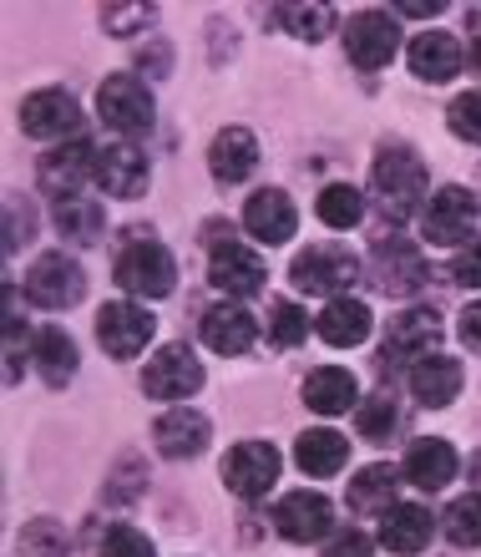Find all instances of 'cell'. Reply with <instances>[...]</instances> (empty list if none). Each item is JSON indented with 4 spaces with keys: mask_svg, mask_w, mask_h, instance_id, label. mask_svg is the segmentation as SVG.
Wrapping results in <instances>:
<instances>
[{
    "mask_svg": "<svg viewBox=\"0 0 481 557\" xmlns=\"http://www.w3.org/2000/svg\"><path fill=\"white\" fill-rule=\"evenodd\" d=\"M471 492H481V451L471 456Z\"/></svg>",
    "mask_w": 481,
    "mask_h": 557,
    "instance_id": "obj_48",
    "label": "cell"
},
{
    "mask_svg": "<svg viewBox=\"0 0 481 557\" xmlns=\"http://www.w3.org/2000/svg\"><path fill=\"white\" fill-rule=\"evenodd\" d=\"M97 112H102V122L112 127L118 137H143L152 133V122H158V112H152V91L137 82V76L118 72L107 76L102 87H97Z\"/></svg>",
    "mask_w": 481,
    "mask_h": 557,
    "instance_id": "obj_2",
    "label": "cell"
},
{
    "mask_svg": "<svg viewBox=\"0 0 481 557\" xmlns=\"http://www.w3.org/2000/svg\"><path fill=\"white\" fill-rule=\"evenodd\" d=\"M370 537H365L360 528H345V532H335L330 543H324V557H370Z\"/></svg>",
    "mask_w": 481,
    "mask_h": 557,
    "instance_id": "obj_44",
    "label": "cell"
},
{
    "mask_svg": "<svg viewBox=\"0 0 481 557\" xmlns=\"http://www.w3.org/2000/svg\"><path fill=\"white\" fill-rule=\"evenodd\" d=\"M461 366H456L452 355H425V360H416L410 366V396L421 400V406H431V411H441V406H452L456 396H461Z\"/></svg>",
    "mask_w": 481,
    "mask_h": 557,
    "instance_id": "obj_22",
    "label": "cell"
},
{
    "mask_svg": "<svg viewBox=\"0 0 481 557\" xmlns=\"http://www.w3.org/2000/svg\"><path fill=\"white\" fill-rule=\"evenodd\" d=\"M446 122H452V133L461 143L481 147V91H461L452 102V112H446Z\"/></svg>",
    "mask_w": 481,
    "mask_h": 557,
    "instance_id": "obj_39",
    "label": "cell"
},
{
    "mask_svg": "<svg viewBox=\"0 0 481 557\" xmlns=\"http://www.w3.org/2000/svg\"><path fill=\"white\" fill-rule=\"evenodd\" d=\"M208 436H213V425H208L203 411H193V406H173V411L158 416V425H152V446H158L162 456H173V461L203 456Z\"/></svg>",
    "mask_w": 481,
    "mask_h": 557,
    "instance_id": "obj_16",
    "label": "cell"
},
{
    "mask_svg": "<svg viewBox=\"0 0 481 557\" xmlns=\"http://www.w3.org/2000/svg\"><path fill=\"white\" fill-rule=\"evenodd\" d=\"M425 355H441L436 309H406V314H395L391 335H385V360H425Z\"/></svg>",
    "mask_w": 481,
    "mask_h": 557,
    "instance_id": "obj_18",
    "label": "cell"
},
{
    "mask_svg": "<svg viewBox=\"0 0 481 557\" xmlns=\"http://www.w3.org/2000/svg\"><path fill=\"white\" fill-rule=\"evenodd\" d=\"M477 219H481V208L467 188H436L421 213V234L436 249H456V244L477 238Z\"/></svg>",
    "mask_w": 481,
    "mask_h": 557,
    "instance_id": "obj_4",
    "label": "cell"
},
{
    "mask_svg": "<svg viewBox=\"0 0 481 557\" xmlns=\"http://www.w3.org/2000/svg\"><path fill=\"white\" fill-rule=\"evenodd\" d=\"M263 274H269L263 259L254 249H244V244H219L213 259H208V278H213V289L234 294V305L263 289Z\"/></svg>",
    "mask_w": 481,
    "mask_h": 557,
    "instance_id": "obj_17",
    "label": "cell"
},
{
    "mask_svg": "<svg viewBox=\"0 0 481 557\" xmlns=\"http://www.w3.org/2000/svg\"><path fill=\"white\" fill-rule=\"evenodd\" d=\"M441 532L452 537L456 547H481V492H467V497H456L441 517Z\"/></svg>",
    "mask_w": 481,
    "mask_h": 557,
    "instance_id": "obj_33",
    "label": "cell"
},
{
    "mask_svg": "<svg viewBox=\"0 0 481 557\" xmlns=\"http://www.w3.org/2000/svg\"><path fill=\"white\" fill-rule=\"evenodd\" d=\"M30 366L41 370V381L46 385H72V375H76V339L61 330V324H46V330H36V355H30Z\"/></svg>",
    "mask_w": 481,
    "mask_h": 557,
    "instance_id": "obj_27",
    "label": "cell"
},
{
    "mask_svg": "<svg viewBox=\"0 0 481 557\" xmlns=\"http://www.w3.org/2000/svg\"><path fill=\"white\" fill-rule=\"evenodd\" d=\"M158 11L152 5H107L102 11V26L107 36H132V30H152Z\"/></svg>",
    "mask_w": 481,
    "mask_h": 557,
    "instance_id": "obj_40",
    "label": "cell"
},
{
    "mask_svg": "<svg viewBox=\"0 0 481 557\" xmlns=\"http://www.w3.org/2000/svg\"><path fill=\"white\" fill-rule=\"evenodd\" d=\"M274 528L289 543H314V537H324V532L335 528V507H330L324 492H289L274 507Z\"/></svg>",
    "mask_w": 481,
    "mask_h": 557,
    "instance_id": "obj_13",
    "label": "cell"
},
{
    "mask_svg": "<svg viewBox=\"0 0 481 557\" xmlns=\"http://www.w3.org/2000/svg\"><path fill=\"white\" fill-rule=\"evenodd\" d=\"M21 127L41 143H61V137H76L82 127V107H76L72 91L61 87H46V91H30L21 102Z\"/></svg>",
    "mask_w": 481,
    "mask_h": 557,
    "instance_id": "obj_12",
    "label": "cell"
},
{
    "mask_svg": "<svg viewBox=\"0 0 481 557\" xmlns=\"http://www.w3.org/2000/svg\"><path fill=\"white\" fill-rule=\"evenodd\" d=\"M118 284L132 299H162V294H173V284H177L173 253L162 249V244H152V238H137V244H127L118 253Z\"/></svg>",
    "mask_w": 481,
    "mask_h": 557,
    "instance_id": "obj_3",
    "label": "cell"
},
{
    "mask_svg": "<svg viewBox=\"0 0 481 557\" xmlns=\"http://www.w3.org/2000/svg\"><path fill=\"white\" fill-rule=\"evenodd\" d=\"M320 219L330 223V228H355V223L365 219V198L355 183H330V188L320 193Z\"/></svg>",
    "mask_w": 481,
    "mask_h": 557,
    "instance_id": "obj_35",
    "label": "cell"
},
{
    "mask_svg": "<svg viewBox=\"0 0 481 557\" xmlns=\"http://www.w3.org/2000/svg\"><path fill=\"white\" fill-rule=\"evenodd\" d=\"M5 213H11V219H5V249L15 253L21 244H26L30 228H36V213L26 208V198H21V193H11V198H5Z\"/></svg>",
    "mask_w": 481,
    "mask_h": 557,
    "instance_id": "obj_42",
    "label": "cell"
},
{
    "mask_svg": "<svg viewBox=\"0 0 481 557\" xmlns=\"http://www.w3.org/2000/svg\"><path fill=\"white\" fill-rule=\"evenodd\" d=\"M452 274H456V284H461V289H481V234L471 238V244H461V249H456Z\"/></svg>",
    "mask_w": 481,
    "mask_h": 557,
    "instance_id": "obj_43",
    "label": "cell"
},
{
    "mask_svg": "<svg viewBox=\"0 0 481 557\" xmlns=\"http://www.w3.org/2000/svg\"><path fill=\"white\" fill-rule=\"evenodd\" d=\"M97 173V147L87 137H72V143H57L41 158V188L51 198H66V193H82V183Z\"/></svg>",
    "mask_w": 481,
    "mask_h": 557,
    "instance_id": "obj_14",
    "label": "cell"
},
{
    "mask_svg": "<svg viewBox=\"0 0 481 557\" xmlns=\"http://www.w3.org/2000/svg\"><path fill=\"white\" fill-rule=\"evenodd\" d=\"M289 274H294V289L340 299V289H350L355 274H360V259L350 249H340V244H314V249H305L294 259Z\"/></svg>",
    "mask_w": 481,
    "mask_h": 557,
    "instance_id": "obj_5",
    "label": "cell"
},
{
    "mask_svg": "<svg viewBox=\"0 0 481 557\" xmlns=\"http://www.w3.org/2000/svg\"><path fill=\"white\" fill-rule=\"evenodd\" d=\"M436 537V517L425 512V507H410V502H400V507H391V512L380 517V547L395 557H416L425 553V543Z\"/></svg>",
    "mask_w": 481,
    "mask_h": 557,
    "instance_id": "obj_20",
    "label": "cell"
},
{
    "mask_svg": "<svg viewBox=\"0 0 481 557\" xmlns=\"http://www.w3.org/2000/svg\"><path fill=\"white\" fill-rule=\"evenodd\" d=\"M97 188L112 198H143L147 188V152L137 143H112L97 147Z\"/></svg>",
    "mask_w": 481,
    "mask_h": 557,
    "instance_id": "obj_15",
    "label": "cell"
},
{
    "mask_svg": "<svg viewBox=\"0 0 481 557\" xmlns=\"http://www.w3.org/2000/svg\"><path fill=\"white\" fill-rule=\"evenodd\" d=\"M51 219H57V228L72 244H97L107 228L102 219V203L97 198H87V193H66V198H51Z\"/></svg>",
    "mask_w": 481,
    "mask_h": 557,
    "instance_id": "obj_31",
    "label": "cell"
},
{
    "mask_svg": "<svg viewBox=\"0 0 481 557\" xmlns=\"http://www.w3.org/2000/svg\"><path fill=\"white\" fill-rule=\"evenodd\" d=\"M406 476L421 486V492H441V486L456 476V446L452 441H436V436L416 441L406 456Z\"/></svg>",
    "mask_w": 481,
    "mask_h": 557,
    "instance_id": "obj_29",
    "label": "cell"
},
{
    "mask_svg": "<svg viewBox=\"0 0 481 557\" xmlns=\"http://www.w3.org/2000/svg\"><path fill=\"white\" fill-rule=\"evenodd\" d=\"M395 46H400V26H395L385 11H360L345 26V51L360 72H380L395 61Z\"/></svg>",
    "mask_w": 481,
    "mask_h": 557,
    "instance_id": "obj_11",
    "label": "cell"
},
{
    "mask_svg": "<svg viewBox=\"0 0 481 557\" xmlns=\"http://www.w3.org/2000/svg\"><path fill=\"white\" fill-rule=\"evenodd\" d=\"M87 294V274L72 253H41L26 274V299L41 309H72Z\"/></svg>",
    "mask_w": 481,
    "mask_h": 557,
    "instance_id": "obj_7",
    "label": "cell"
},
{
    "mask_svg": "<svg viewBox=\"0 0 481 557\" xmlns=\"http://www.w3.org/2000/svg\"><path fill=\"white\" fill-rule=\"evenodd\" d=\"M143 391L152 400H188L203 391V360L188 345H162L143 370Z\"/></svg>",
    "mask_w": 481,
    "mask_h": 557,
    "instance_id": "obj_6",
    "label": "cell"
},
{
    "mask_svg": "<svg viewBox=\"0 0 481 557\" xmlns=\"http://www.w3.org/2000/svg\"><path fill=\"white\" fill-rule=\"evenodd\" d=\"M208 168H213V177H219L223 188L244 183L259 168V137L248 133V127H223L213 137V147H208Z\"/></svg>",
    "mask_w": 481,
    "mask_h": 557,
    "instance_id": "obj_21",
    "label": "cell"
},
{
    "mask_svg": "<svg viewBox=\"0 0 481 557\" xmlns=\"http://www.w3.org/2000/svg\"><path fill=\"white\" fill-rule=\"evenodd\" d=\"M152 330H158V320H152L143 305H132V299L102 305V314H97V339H102V350L112 355V360L143 355L147 345H152Z\"/></svg>",
    "mask_w": 481,
    "mask_h": 557,
    "instance_id": "obj_10",
    "label": "cell"
},
{
    "mask_svg": "<svg viewBox=\"0 0 481 557\" xmlns=\"http://www.w3.org/2000/svg\"><path fill=\"white\" fill-rule=\"evenodd\" d=\"M355 425H360L365 441H391L395 425H400V406H395V396H365L360 406H355Z\"/></svg>",
    "mask_w": 481,
    "mask_h": 557,
    "instance_id": "obj_34",
    "label": "cell"
},
{
    "mask_svg": "<svg viewBox=\"0 0 481 557\" xmlns=\"http://www.w3.org/2000/svg\"><path fill=\"white\" fill-rule=\"evenodd\" d=\"M400 476L406 471H395V467H365V471H355L350 476V507L355 512H365V517H385L391 507H400Z\"/></svg>",
    "mask_w": 481,
    "mask_h": 557,
    "instance_id": "obj_26",
    "label": "cell"
},
{
    "mask_svg": "<svg viewBox=\"0 0 481 557\" xmlns=\"http://www.w3.org/2000/svg\"><path fill=\"white\" fill-rule=\"evenodd\" d=\"M254 339H259V324L244 305H219L203 314V345L213 355H248Z\"/></svg>",
    "mask_w": 481,
    "mask_h": 557,
    "instance_id": "obj_23",
    "label": "cell"
},
{
    "mask_svg": "<svg viewBox=\"0 0 481 557\" xmlns=\"http://www.w3.org/2000/svg\"><path fill=\"white\" fill-rule=\"evenodd\" d=\"M370 305H360V299H350V294H340V299H330L324 305V314L314 320V330H320L324 345H335V350H350V345H360V339H370Z\"/></svg>",
    "mask_w": 481,
    "mask_h": 557,
    "instance_id": "obj_25",
    "label": "cell"
},
{
    "mask_svg": "<svg viewBox=\"0 0 481 557\" xmlns=\"http://www.w3.org/2000/svg\"><path fill=\"white\" fill-rule=\"evenodd\" d=\"M370 193H375L380 219L400 228L416 213H425L431 203V177H425V162L410 152V147H385L370 168Z\"/></svg>",
    "mask_w": 481,
    "mask_h": 557,
    "instance_id": "obj_1",
    "label": "cell"
},
{
    "mask_svg": "<svg viewBox=\"0 0 481 557\" xmlns=\"http://www.w3.org/2000/svg\"><path fill=\"white\" fill-rule=\"evenodd\" d=\"M355 396H360V385H355L350 370H340V366H324L305 381V406L309 411H320V416L355 411Z\"/></svg>",
    "mask_w": 481,
    "mask_h": 557,
    "instance_id": "obj_30",
    "label": "cell"
},
{
    "mask_svg": "<svg viewBox=\"0 0 481 557\" xmlns=\"http://www.w3.org/2000/svg\"><path fill=\"white\" fill-rule=\"evenodd\" d=\"M294 461H299L305 476H335V471H345V461H350V441L340 436V431H330V425L305 431L299 446H294Z\"/></svg>",
    "mask_w": 481,
    "mask_h": 557,
    "instance_id": "obj_28",
    "label": "cell"
},
{
    "mask_svg": "<svg viewBox=\"0 0 481 557\" xmlns=\"http://www.w3.org/2000/svg\"><path fill=\"white\" fill-rule=\"evenodd\" d=\"M102 557H158L137 528H107L102 537Z\"/></svg>",
    "mask_w": 481,
    "mask_h": 557,
    "instance_id": "obj_41",
    "label": "cell"
},
{
    "mask_svg": "<svg viewBox=\"0 0 481 557\" xmlns=\"http://www.w3.org/2000/svg\"><path fill=\"white\" fill-rule=\"evenodd\" d=\"M279 482V451L269 441H238L234 451L223 456V486L244 502H259L263 492H274Z\"/></svg>",
    "mask_w": 481,
    "mask_h": 557,
    "instance_id": "obj_9",
    "label": "cell"
},
{
    "mask_svg": "<svg viewBox=\"0 0 481 557\" xmlns=\"http://www.w3.org/2000/svg\"><path fill=\"white\" fill-rule=\"evenodd\" d=\"M471 61H477V72H481V15H471Z\"/></svg>",
    "mask_w": 481,
    "mask_h": 557,
    "instance_id": "obj_47",
    "label": "cell"
},
{
    "mask_svg": "<svg viewBox=\"0 0 481 557\" xmlns=\"http://www.w3.org/2000/svg\"><path fill=\"white\" fill-rule=\"evenodd\" d=\"M244 228L259 244H289L294 228H299V213H294V198L284 188H263L248 198L244 208Z\"/></svg>",
    "mask_w": 481,
    "mask_h": 557,
    "instance_id": "obj_19",
    "label": "cell"
},
{
    "mask_svg": "<svg viewBox=\"0 0 481 557\" xmlns=\"http://www.w3.org/2000/svg\"><path fill=\"white\" fill-rule=\"evenodd\" d=\"M26 355H36V335H30L21 314H5V381H21V370H26Z\"/></svg>",
    "mask_w": 481,
    "mask_h": 557,
    "instance_id": "obj_38",
    "label": "cell"
},
{
    "mask_svg": "<svg viewBox=\"0 0 481 557\" xmlns=\"http://www.w3.org/2000/svg\"><path fill=\"white\" fill-rule=\"evenodd\" d=\"M309 335V314L294 299H274V309H269V345H279V350H294V345H305Z\"/></svg>",
    "mask_w": 481,
    "mask_h": 557,
    "instance_id": "obj_36",
    "label": "cell"
},
{
    "mask_svg": "<svg viewBox=\"0 0 481 557\" xmlns=\"http://www.w3.org/2000/svg\"><path fill=\"white\" fill-rule=\"evenodd\" d=\"M456 335H461V345H467L471 355H481V299L461 309V320H456Z\"/></svg>",
    "mask_w": 481,
    "mask_h": 557,
    "instance_id": "obj_45",
    "label": "cell"
},
{
    "mask_svg": "<svg viewBox=\"0 0 481 557\" xmlns=\"http://www.w3.org/2000/svg\"><path fill=\"white\" fill-rule=\"evenodd\" d=\"M425 253L410 244V238H380L375 259H370V278H375L380 294H391V299H406V294L425 289Z\"/></svg>",
    "mask_w": 481,
    "mask_h": 557,
    "instance_id": "obj_8",
    "label": "cell"
},
{
    "mask_svg": "<svg viewBox=\"0 0 481 557\" xmlns=\"http://www.w3.org/2000/svg\"><path fill=\"white\" fill-rule=\"evenodd\" d=\"M395 11H400V15H441V0H436V5H431V0H400Z\"/></svg>",
    "mask_w": 481,
    "mask_h": 557,
    "instance_id": "obj_46",
    "label": "cell"
},
{
    "mask_svg": "<svg viewBox=\"0 0 481 557\" xmlns=\"http://www.w3.org/2000/svg\"><path fill=\"white\" fill-rule=\"evenodd\" d=\"M21 547L30 557H66V532H61L57 517H36L26 532H21Z\"/></svg>",
    "mask_w": 481,
    "mask_h": 557,
    "instance_id": "obj_37",
    "label": "cell"
},
{
    "mask_svg": "<svg viewBox=\"0 0 481 557\" xmlns=\"http://www.w3.org/2000/svg\"><path fill=\"white\" fill-rule=\"evenodd\" d=\"M410 72L421 76V82H452L461 72V46H456L452 30H421L406 51Z\"/></svg>",
    "mask_w": 481,
    "mask_h": 557,
    "instance_id": "obj_24",
    "label": "cell"
},
{
    "mask_svg": "<svg viewBox=\"0 0 481 557\" xmlns=\"http://www.w3.org/2000/svg\"><path fill=\"white\" fill-rule=\"evenodd\" d=\"M274 21L289 36H299V41H324L330 30H335V5H324V0H305V5H279Z\"/></svg>",
    "mask_w": 481,
    "mask_h": 557,
    "instance_id": "obj_32",
    "label": "cell"
}]
</instances>
